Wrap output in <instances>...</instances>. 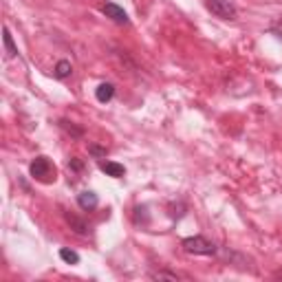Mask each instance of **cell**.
<instances>
[{
	"mask_svg": "<svg viewBox=\"0 0 282 282\" xmlns=\"http://www.w3.org/2000/svg\"><path fill=\"white\" fill-rule=\"evenodd\" d=\"M31 177L42 181V183H49V181H55V167L51 165V161L46 157H36L31 161Z\"/></svg>",
	"mask_w": 282,
	"mask_h": 282,
	"instance_id": "1",
	"label": "cell"
},
{
	"mask_svg": "<svg viewBox=\"0 0 282 282\" xmlns=\"http://www.w3.org/2000/svg\"><path fill=\"white\" fill-rule=\"evenodd\" d=\"M183 249L187 253H196V256H212L216 251V247L210 240H205L203 236H190L183 240Z\"/></svg>",
	"mask_w": 282,
	"mask_h": 282,
	"instance_id": "2",
	"label": "cell"
},
{
	"mask_svg": "<svg viewBox=\"0 0 282 282\" xmlns=\"http://www.w3.org/2000/svg\"><path fill=\"white\" fill-rule=\"evenodd\" d=\"M207 9H210L216 18H223V20H236L238 18V11L230 0H207Z\"/></svg>",
	"mask_w": 282,
	"mask_h": 282,
	"instance_id": "3",
	"label": "cell"
},
{
	"mask_svg": "<svg viewBox=\"0 0 282 282\" xmlns=\"http://www.w3.org/2000/svg\"><path fill=\"white\" fill-rule=\"evenodd\" d=\"M102 11H104L110 20H115V22H119V24H126V22H128V13H126L122 7L115 5V3H106V5H102Z\"/></svg>",
	"mask_w": 282,
	"mask_h": 282,
	"instance_id": "4",
	"label": "cell"
},
{
	"mask_svg": "<svg viewBox=\"0 0 282 282\" xmlns=\"http://www.w3.org/2000/svg\"><path fill=\"white\" fill-rule=\"evenodd\" d=\"M77 203L82 210H95L97 203H99V199H97V194L95 192H82V194H77Z\"/></svg>",
	"mask_w": 282,
	"mask_h": 282,
	"instance_id": "5",
	"label": "cell"
},
{
	"mask_svg": "<svg viewBox=\"0 0 282 282\" xmlns=\"http://www.w3.org/2000/svg\"><path fill=\"white\" fill-rule=\"evenodd\" d=\"M99 167H102V172H106L108 177H115V179H122L124 172H126L124 165L122 163H115V161H102Z\"/></svg>",
	"mask_w": 282,
	"mask_h": 282,
	"instance_id": "6",
	"label": "cell"
},
{
	"mask_svg": "<svg viewBox=\"0 0 282 282\" xmlns=\"http://www.w3.org/2000/svg\"><path fill=\"white\" fill-rule=\"evenodd\" d=\"M3 42H5V53H7V58H16L18 55V46H16V42H13V36H11V31L7 29H3Z\"/></svg>",
	"mask_w": 282,
	"mask_h": 282,
	"instance_id": "7",
	"label": "cell"
},
{
	"mask_svg": "<svg viewBox=\"0 0 282 282\" xmlns=\"http://www.w3.org/2000/svg\"><path fill=\"white\" fill-rule=\"evenodd\" d=\"M112 95H115V86L108 84V82H106V84H99V86H97V91H95V97H97L102 104L110 102Z\"/></svg>",
	"mask_w": 282,
	"mask_h": 282,
	"instance_id": "8",
	"label": "cell"
},
{
	"mask_svg": "<svg viewBox=\"0 0 282 282\" xmlns=\"http://www.w3.org/2000/svg\"><path fill=\"white\" fill-rule=\"evenodd\" d=\"M66 223H69L77 234H86V225H84V220H79V218L75 216V214H66Z\"/></svg>",
	"mask_w": 282,
	"mask_h": 282,
	"instance_id": "9",
	"label": "cell"
},
{
	"mask_svg": "<svg viewBox=\"0 0 282 282\" xmlns=\"http://www.w3.org/2000/svg\"><path fill=\"white\" fill-rule=\"evenodd\" d=\"M71 62H66V60H62V62H58V66H55V75L60 77V79H64V77H69L71 75Z\"/></svg>",
	"mask_w": 282,
	"mask_h": 282,
	"instance_id": "10",
	"label": "cell"
},
{
	"mask_svg": "<svg viewBox=\"0 0 282 282\" xmlns=\"http://www.w3.org/2000/svg\"><path fill=\"white\" fill-rule=\"evenodd\" d=\"M60 258H62L64 263H69V265H77L79 263V256L73 249H60Z\"/></svg>",
	"mask_w": 282,
	"mask_h": 282,
	"instance_id": "11",
	"label": "cell"
},
{
	"mask_svg": "<svg viewBox=\"0 0 282 282\" xmlns=\"http://www.w3.org/2000/svg\"><path fill=\"white\" fill-rule=\"evenodd\" d=\"M154 278H167V280H177V276H172V273H154Z\"/></svg>",
	"mask_w": 282,
	"mask_h": 282,
	"instance_id": "12",
	"label": "cell"
}]
</instances>
